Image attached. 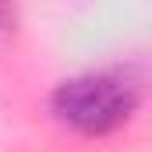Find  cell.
<instances>
[{
	"label": "cell",
	"mask_w": 152,
	"mask_h": 152,
	"mask_svg": "<svg viewBox=\"0 0 152 152\" xmlns=\"http://www.w3.org/2000/svg\"><path fill=\"white\" fill-rule=\"evenodd\" d=\"M138 106V85L124 71H99L64 81L53 92V113L81 134H106Z\"/></svg>",
	"instance_id": "cell-1"
}]
</instances>
